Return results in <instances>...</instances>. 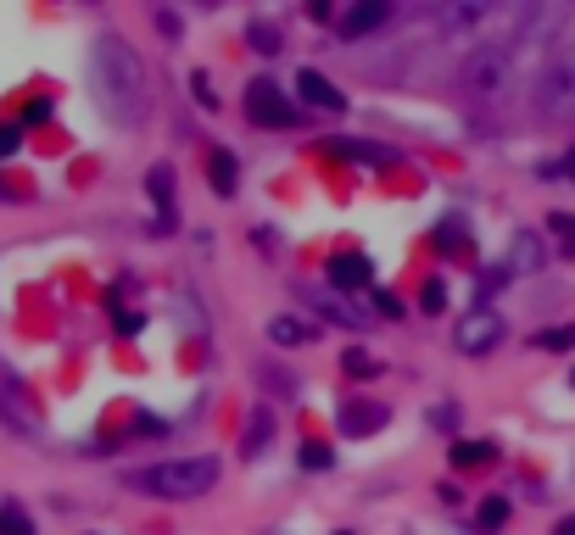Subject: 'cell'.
I'll return each mask as SVG.
<instances>
[{"label":"cell","mask_w":575,"mask_h":535,"mask_svg":"<svg viewBox=\"0 0 575 535\" xmlns=\"http://www.w3.org/2000/svg\"><path fill=\"white\" fill-rule=\"evenodd\" d=\"M191 89H196V101H202L207 112L218 107V89H213V78H207V73H191Z\"/></svg>","instance_id":"obj_26"},{"label":"cell","mask_w":575,"mask_h":535,"mask_svg":"<svg viewBox=\"0 0 575 535\" xmlns=\"http://www.w3.org/2000/svg\"><path fill=\"white\" fill-rule=\"evenodd\" d=\"M447 458H453V469H486V463H498V446L491 440H453Z\"/></svg>","instance_id":"obj_13"},{"label":"cell","mask_w":575,"mask_h":535,"mask_svg":"<svg viewBox=\"0 0 575 535\" xmlns=\"http://www.w3.org/2000/svg\"><path fill=\"white\" fill-rule=\"evenodd\" d=\"M553 535H575V518H558V529Z\"/></svg>","instance_id":"obj_32"},{"label":"cell","mask_w":575,"mask_h":535,"mask_svg":"<svg viewBox=\"0 0 575 535\" xmlns=\"http://www.w3.org/2000/svg\"><path fill=\"white\" fill-rule=\"evenodd\" d=\"M575 101V67L569 62H553L542 78H536V107L542 112H564Z\"/></svg>","instance_id":"obj_7"},{"label":"cell","mask_w":575,"mask_h":535,"mask_svg":"<svg viewBox=\"0 0 575 535\" xmlns=\"http://www.w3.org/2000/svg\"><path fill=\"white\" fill-rule=\"evenodd\" d=\"M547 229H553L558 251H564V256H575V218H569V212H553V218H547Z\"/></svg>","instance_id":"obj_21"},{"label":"cell","mask_w":575,"mask_h":535,"mask_svg":"<svg viewBox=\"0 0 575 535\" xmlns=\"http://www.w3.org/2000/svg\"><path fill=\"white\" fill-rule=\"evenodd\" d=\"M324 274H330V285H336V291H364V285L375 280V268H369V256H364V251H336Z\"/></svg>","instance_id":"obj_8"},{"label":"cell","mask_w":575,"mask_h":535,"mask_svg":"<svg viewBox=\"0 0 575 535\" xmlns=\"http://www.w3.org/2000/svg\"><path fill=\"white\" fill-rule=\"evenodd\" d=\"M207 173H213V190H218V196H235V173H240V167H235L229 151H213V156H207Z\"/></svg>","instance_id":"obj_15"},{"label":"cell","mask_w":575,"mask_h":535,"mask_svg":"<svg viewBox=\"0 0 575 535\" xmlns=\"http://www.w3.org/2000/svg\"><path fill=\"white\" fill-rule=\"evenodd\" d=\"M509 73H514V51L509 45H475L458 62V89L469 101H498L509 89Z\"/></svg>","instance_id":"obj_3"},{"label":"cell","mask_w":575,"mask_h":535,"mask_svg":"<svg viewBox=\"0 0 575 535\" xmlns=\"http://www.w3.org/2000/svg\"><path fill=\"white\" fill-rule=\"evenodd\" d=\"M536 346H547V351H569V346H575V329H569V324L542 329V335H536Z\"/></svg>","instance_id":"obj_23"},{"label":"cell","mask_w":575,"mask_h":535,"mask_svg":"<svg viewBox=\"0 0 575 535\" xmlns=\"http://www.w3.org/2000/svg\"><path fill=\"white\" fill-rule=\"evenodd\" d=\"M330 463H336L330 446H318V440H307V446H302V469H330Z\"/></svg>","instance_id":"obj_24"},{"label":"cell","mask_w":575,"mask_h":535,"mask_svg":"<svg viewBox=\"0 0 575 535\" xmlns=\"http://www.w3.org/2000/svg\"><path fill=\"white\" fill-rule=\"evenodd\" d=\"M503 518H509V502H503V496H491V502L480 507V524H486V529H498Z\"/></svg>","instance_id":"obj_27"},{"label":"cell","mask_w":575,"mask_h":535,"mask_svg":"<svg viewBox=\"0 0 575 535\" xmlns=\"http://www.w3.org/2000/svg\"><path fill=\"white\" fill-rule=\"evenodd\" d=\"M246 40H252V51H258V56H280V51H285L274 23H252V29H246Z\"/></svg>","instance_id":"obj_17"},{"label":"cell","mask_w":575,"mask_h":535,"mask_svg":"<svg viewBox=\"0 0 575 535\" xmlns=\"http://www.w3.org/2000/svg\"><path fill=\"white\" fill-rule=\"evenodd\" d=\"M23 151V129L18 123H0V156H18Z\"/></svg>","instance_id":"obj_28"},{"label":"cell","mask_w":575,"mask_h":535,"mask_svg":"<svg viewBox=\"0 0 575 535\" xmlns=\"http://www.w3.org/2000/svg\"><path fill=\"white\" fill-rule=\"evenodd\" d=\"M375 429H386V407L380 402H369V407L347 402L341 407V435H375Z\"/></svg>","instance_id":"obj_11"},{"label":"cell","mask_w":575,"mask_h":535,"mask_svg":"<svg viewBox=\"0 0 575 535\" xmlns=\"http://www.w3.org/2000/svg\"><path fill=\"white\" fill-rule=\"evenodd\" d=\"M464 240H469L464 218H442V229H436V251H458Z\"/></svg>","instance_id":"obj_20"},{"label":"cell","mask_w":575,"mask_h":535,"mask_svg":"<svg viewBox=\"0 0 575 535\" xmlns=\"http://www.w3.org/2000/svg\"><path fill=\"white\" fill-rule=\"evenodd\" d=\"M112 329H118V335H140V329H145V313H129V307H112Z\"/></svg>","instance_id":"obj_25"},{"label":"cell","mask_w":575,"mask_h":535,"mask_svg":"<svg viewBox=\"0 0 575 535\" xmlns=\"http://www.w3.org/2000/svg\"><path fill=\"white\" fill-rule=\"evenodd\" d=\"M453 340H458L464 357H486V351H498V340H503V318H498V313H486V307H475V313L458 318Z\"/></svg>","instance_id":"obj_6"},{"label":"cell","mask_w":575,"mask_h":535,"mask_svg":"<svg viewBox=\"0 0 575 535\" xmlns=\"http://www.w3.org/2000/svg\"><path fill=\"white\" fill-rule=\"evenodd\" d=\"M375 307H380V313H386V318H397V313H402V307H397V296H386V291H380V296H375Z\"/></svg>","instance_id":"obj_30"},{"label":"cell","mask_w":575,"mask_h":535,"mask_svg":"<svg viewBox=\"0 0 575 535\" xmlns=\"http://www.w3.org/2000/svg\"><path fill=\"white\" fill-rule=\"evenodd\" d=\"M531 268H542V245L536 234H514V274H531Z\"/></svg>","instance_id":"obj_16"},{"label":"cell","mask_w":575,"mask_h":535,"mask_svg":"<svg viewBox=\"0 0 575 535\" xmlns=\"http://www.w3.org/2000/svg\"><path fill=\"white\" fill-rule=\"evenodd\" d=\"M341 535H347V529H341Z\"/></svg>","instance_id":"obj_34"},{"label":"cell","mask_w":575,"mask_h":535,"mask_svg":"<svg viewBox=\"0 0 575 535\" xmlns=\"http://www.w3.org/2000/svg\"><path fill=\"white\" fill-rule=\"evenodd\" d=\"M0 535H34V518L18 502H7V507H0Z\"/></svg>","instance_id":"obj_19"},{"label":"cell","mask_w":575,"mask_h":535,"mask_svg":"<svg viewBox=\"0 0 575 535\" xmlns=\"http://www.w3.org/2000/svg\"><path fill=\"white\" fill-rule=\"evenodd\" d=\"M269 435H274V407H258L252 424H246V435H240V452H246V458H258L263 446H269Z\"/></svg>","instance_id":"obj_14"},{"label":"cell","mask_w":575,"mask_h":535,"mask_svg":"<svg viewBox=\"0 0 575 535\" xmlns=\"http://www.w3.org/2000/svg\"><path fill=\"white\" fill-rule=\"evenodd\" d=\"M420 302H425V313H442V307H447V291H442V285H436V280H431V285H425V296H420Z\"/></svg>","instance_id":"obj_29"},{"label":"cell","mask_w":575,"mask_h":535,"mask_svg":"<svg viewBox=\"0 0 575 535\" xmlns=\"http://www.w3.org/2000/svg\"><path fill=\"white\" fill-rule=\"evenodd\" d=\"M0 196H7V185H0Z\"/></svg>","instance_id":"obj_33"},{"label":"cell","mask_w":575,"mask_h":535,"mask_svg":"<svg viewBox=\"0 0 575 535\" xmlns=\"http://www.w3.org/2000/svg\"><path fill=\"white\" fill-rule=\"evenodd\" d=\"M386 18H391V7H386V0H369V7H352V12L341 18V40H358V34L380 29Z\"/></svg>","instance_id":"obj_12"},{"label":"cell","mask_w":575,"mask_h":535,"mask_svg":"<svg viewBox=\"0 0 575 535\" xmlns=\"http://www.w3.org/2000/svg\"><path fill=\"white\" fill-rule=\"evenodd\" d=\"M90 89H96V107L112 123H140L145 118V67L118 34H101L90 45Z\"/></svg>","instance_id":"obj_1"},{"label":"cell","mask_w":575,"mask_h":535,"mask_svg":"<svg viewBox=\"0 0 575 535\" xmlns=\"http://www.w3.org/2000/svg\"><path fill=\"white\" fill-rule=\"evenodd\" d=\"M246 118L263 123V129H291L296 107L285 101V89L274 78H252V84H246Z\"/></svg>","instance_id":"obj_5"},{"label":"cell","mask_w":575,"mask_h":535,"mask_svg":"<svg viewBox=\"0 0 575 535\" xmlns=\"http://www.w3.org/2000/svg\"><path fill=\"white\" fill-rule=\"evenodd\" d=\"M553 173H564V178H575V151H569V156H564V162H558Z\"/></svg>","instance_id":"obj_31"},{"label":"cell","mask_w":575,"mask_h":535,"mask_svg":"<svg viewBox=\"0 0 575 535\" xmlns=\"http://www.w3.org/2000/svg\"><path fill=\"white\" fill-rule=\"evenodd\" d=\"M269 335H274L280 346H296V340H307L313 329H307V324H296V318H274V324H269Z\"/></svg>","instance_id":"obj_22"},{"label":"cell","mask_w":575,"mask_h":535,"mask_svg":"<svg viewBox=\"0 0 575 535\" xmlns=\"http://www.w3.org/2000/svg\"><path fill=\"white\" fill-rule=\"evenodd\" d=\"M296 89H302L307 107H324V112H341V107H347V96H341V89L324 78L318 67H302V73H296Z\"/></svg>","instance_id":"obj_9"},{"label":"cell","mask_w":575,"mask_h":535,"mask_svg":"<svg viewBox=\"0 0 575 535\" xmlns=\"http://www.w3.org/2000/svg\"><path fill=\"white\" fill-rule=\"evenodd\" d=\"M145 190H151V201H156L162 229H169V223H174V167H169V162H156L151 178H145Z\"/></svg>","instance_id":"obj_10"},{"label":"cell","mask_w":575,"mask_h":535,"mask_svg":"<svg viewBox=\"0 0 575 535\" xmlns=\"http://www.w3.org/2000/svg\"><path fill=\"white\" fill-rule=\"evenodd\" d=\"M129 485L145 496H162V502H196L218 485V458H169V463L140 469Z\"/></svg>","instance_id":"obj_2"},{"label":"cell","mask_w":575,"mask_h":535,"mask_svg":"<svg viewBox=\"0 0 575 535\" xmlns=\"http://www.w3.org/2000/svg\"><path fill=\"white\" fill-rule=\"evenodd\" d=\"M341 369H347L352 380H375V374H380V363H375V357H369L364 346H352V351L341 357Z\"/></svg>","instance_id":"obj_18"},{"label":"cell","mask_w":575,"mask_h":535,"mask_svg":"<svg viewBox=\"0 0 575 535\" xmlns=\"http://www.w3.org/2000/svg\"><path fill=\"white\" fill-rule=\"evenodd\" d=\"M0 424L18 429V435H45V413L34 402V391L18 380V369L0 363Z\"/></svg>","instance_id":"obj_4"}]
</instances>
